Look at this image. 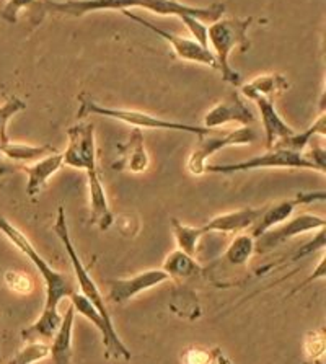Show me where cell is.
Here are the masks:
<instances>
[{
    "label": "cell",
    "mask_w": 326,
    "mask_h": 364,
    "mask_svg": "<svg viewBox=\"0 0 326 364\" xmlns=\"http://www.w3.org/2000/svg\"><path fill=\"white\" fill-rule=\"evenodd\" d=\"M325 134H326V117L325 113H322L317 119L313 121L312 126L307 131H300V132L295 131L292 136L279 141L274 147L289 149V151H295V152H305V149L308 147V144H310L313 136L325 137Z\"/></svg>",
    "instance_id": "obj_24"
},
{
    "label": "cell",
    "mask_w": 326,
    "mask_h": 364,
    "mask_svg": "<svg viewBox=\"0 0 326 364\" xmlns=\"http://www.w3.org/2000/svg\"><path fill=\"white\" fill-rule=\"evenodd\" d=\"M253 16H229L212 21L207 26V41L209 49L214 54L217 70L225 82L232 85H241V75L230 68V54L234 49L239 48L240 51H246L250 48L248 40V30L253 23Z\"/></svg>",
    "instance_id": "obj_2"
},
{
    "label": "cell",
    "mask_w": 326,
    "mask_h": 364,
    "mask_svg": "<svg viewBox=\"0 0 326 364\" xmlns=\"http://www.w3.org/2000/svg\"><path fill=\"white\" fill-rule=\"evenodd\" d=\"M180 20L186 25V28L190 30L191 38L196 40L199 44H202L204 48H209V41H207V26L202 23L199 18H195V16H180Z\"/></svg>",
    "instance_id": "obj_31"
},
{
    "label": "cell",
    "mask_w": 326,
    "mask_h": 364,
    "mask_svg": "<svg viewBox=\"0 0 326 364\" xmlns=\"http://www.w3.org/2000/svg\"><path fill=\"white\" fill-rule=\"evenodd\" d=\"M255 253V239L250 234H239L232 240L227 252L224 255V262L230 267H243Z\"/></svg>",
    "instance_id": "obj_26"
},
{
    "label": "cell",
    "mask_w": 326,
    "mask_h": 364,
    "mask_svg": "<svg viewBox=\"0 0 326 364\" xmlns=\"http://www.w3.org/2000/svg\"><path fill=\"white\" fill-rule=\"evenodd\" d=\"M121 14H124L132 21L146 26L147 30H151L152 33H156V35L162 38V40L167 41L171 46V51L175 53V56L178 59L186 60V63H196V64L207 65V68H211V69H217V64H215V58L211 53V49L204 48L202 44H199L196 40H192V38H186V36L175 35V33H168L167 30H163V28H160V26L151 23V21L143 20L142 16L132 14L131 10H124V12H121Z\"/></svg>",
    "instance_id": "obj_6"
},
{
    "label": "cell",
    "mask_w": 326,
    "mask_h": 364,
    "mask_svg": "<svg viewBox=\"0 0 326 364\" xmlns=\"http://www.w3.org/2000/svg\"><path fill=\"white\" fill-rule=\"evenodd\" d=\"M325 268H326V263H325V257H323L322 262L318 263V267L315 268V272L312 273V277H308L305 281H303V283L300 284V288H303V286H305V284H310L312 281H315V279L325 278Z\"/></svg>",
    "instance_id": "obj_35"
},
{
    "label": "cell",
    "mask_w": 326,
    "mask_h": 364,
    "mask_svg": "<svg viewBox=\"0 0 326 364\" xmlns=\"http://www.w3.org/2000/svg\"><path fill=\"white\" fill-rule=\"evenodd\" d=\"M253 102L256 103L258 112L261 114V123L266 131V141L268 149H273L279 141L286 139V137L292 136L295 132L294 128H290L286 121L281 118L278 109L274 107L273 98L269 97H253Z\"/></svg>",
    "instance_id": "obj_16"
},
{
    "label": "cell",
    "mask_w": 326,
    "mask_h": 364,
    "mask_svg": "<svg viewBox=\"0 0 326 364\" xmlns=\"http://www.w3.org/2000/svg\"><path fill=\"white\" fill-rule=\"evenodd\" d=\"M79 100H80V105H79V112H77V118L79 119H84L87 117H90V114H97V117L121 121V123H126L132 126V128H139V129L180 131V132H190V134H195L197 137L207 136L209 132H211V129L204 128V126L186 124V123H178V121L158 118V117H153V114L139 112V109L104 107V105H99L97 102L90 100L87 95H80Z\"/></svg>",
    "instance_id": "obj_4"
},
{
    "label": "cell",
    "mask_w": 326,
    "mask_h": 364,
    "mask_svg": "<svg viewBox=\"0 0 326 364\" xmlns=\"http://www.w3.org/2000/svg\"><path fill=\"white\" fill-rule=\"evenodd\" d=\"M305 351L310 358H318L325 351V338L318 332H310L305 338Z\"/></svg>",
    "instance_id": "obj_32"
},
{
    "label": "cell",
    "mask_w": 326,
    "mask_h": 364,
    "mask_svg": "<svg viewBox=\"0 0 326 364\" xmlns=\"http://www.w3.org/2000/svg\"><path fill=\"white\" fill-rule=\"evenodd\" d=\"M211 355L202 348H191L183 355V364H209Z\"/></svg>",
    "instance_id": "obj_33"
},
{
    "label": "cell",
    "mask_w": 326,
    "mask_h": 364,
    "mask_svg": "<svg viewBox=\"0 0 326 364\" xmlns=\"http://www.w3.org/2000/svg\"><path fill=\"white\" fill-rule=\"evenodd\" d=\"M171 229H173V235L176 244L181 252L188 253V255L195 257L197 252V245L204 235L207 232L204 228H195V225H186L178 219H171Z\"/></svg>",
    "instance_id": "obj_25"
},
{
    "label": "cell",
    "mask_w": 326,
    "mask_h": 364,
    "mask_svg": "<svg viewBox=\"0 0 326 364\" xmlns=\"http://www.w3.org/2000/svg\"><path fill=\"white\" fill-rule=\"evenodd\" d=\"M168 274L163 269H147L132 278L124 279H112L109 281V294L108 299L113 304H126L132 297L142 294L156 286L168 281Z\"/></svg>",
    "instance_id": "obj_12"
},
{
    "label": "cell",
    "mask_w": 326,
    "mask_h": 364,
    "mask_svg": "<svg viewBox=\"0 0 326 364\" xmlns=\"http://www.w3.org/2000/svg\"><path fill=\"white\" fill-rule=\"evenodd\" d=\"M119 151V159L113 164V168L118 172L129 170L132 173H142L151 165V157H148L146 146H143V136L139 128L131 131L128 142L121 144Z\"/></svg>",
    "instance_id": "obj_15"
},
{
    "label": "cell",
    "mask_w": 326,
    "mask_h": 364,
    "mask_svg": "<svg viewBox=\"0 0 326 364\" xmlns=\"http://www.w3.org/2000/svg\"><path fill=\"white\" fill-rule=\"evenodd\" d=\"M162 269L168 274L170 279H185L201 272V267H199V263L195 260V257L188 255V253L181 252L180 248H176V250L171 252L170 255L165 258Z\"/></svg>",
    "instance_id": "obj_23"
},
{
    "label": "cell",
    "mask_w": 326,
    "mask_h": 364,
    "mask_svg": "<svg viewBox=\"0 0 326 364\" xmlns=\"http://www.w3.org/2000/svg\"><path fill=\"white\" fill-rule=\"evenodd\" d=\"M25 108H26V103L23 100H20L18 97H10L7 98V102L0 105V144L9 142V137H7L9 121L12 119L16 113L23 112Z\"/></svg>",
    "instance_id": "obj_28"
},
{
    "label": "cell",
    "mask_w": 326,
    "mask_h": 364,
    "mask_svg": "<svg viewBox=\"0 0 326 364\" xmlns=\"http://www.w3.org/2000/svg\"><path fill=\"white\" fill-rule=\"evenodd\" d=\"M75 316V309L70 304L63 316V322L51 340V345H49V356H51L53 364H72V333H74Z\"/></svg>",
    "instance_id": "obj_19"
},
{
    "label": "cell",
    "mask_w": 326,
    "mask_h": 364,
    "mask_svg": "<svg viewBox=\"0 0 326 364\" xmlns=\"http://www.w3.org/2000/svg\"><path fill=\"white\" fill-rule=\"evenodd\" d=\"M264 211L263 208H243L237 211L219 214L212 218L209 223L202 225L206 232H220V234H239L241 230L251 229L256 220Z\"/></svg>",
    "instance_id": "obj_14"
},
{
    "label": "cell",
    "mask_w": 326,
    "mask_h": 364,
    "mask_svg": "<svg viewBox=\"0 0 326 364\" xmlns=\"http://www.w3.org/2000/svg\"><path fill=\"white\" fill-rule=\"evenodd\" d=\"M199 139H201V142H199L196 151L191 154L190 161H188V170H190V173L192 175L206 173L207 161L214 156V154L224 151L225 147H230V146L251 144V142H255L258 139V136L251 128H248V126H241L240 129L232 131L227 136L211 137V139H207L206 136H202L199 137Z\"/></svg>",
    "instance_id": "obj_8"
},
{
    "label": "cell",
    "mask_w": 326,
    "mask_h": 364,
    "mask_svg": "<svg viewBox=\"0 0 326 364\" xmlns=\"http://www.w3.org/2000/svg\"><path fill=\"white\" fill-rule=\"evenodd\" d=\"M0 232L7 237V239L12 242V244L18 248L33 264H35L38 273L41 274L44 284H46V304H44V307L58 309L60 301L65 299V297H70L74 292H77L72 279L69 277H65L64 273H59L54 268L49 267V263L44 260L40 253L36 252V248L33 247L31 242L26 239V235L21 232L18 228H15V225L10 223L7 218L2 216V214H0Z\"/></svg>",
    "instance_id": "obj_3"
},
{
    "label": "cell",
    "mask_w": 326,
    "mask_h": 364,
    "mask_svg": "<svg viewBox=\"0 0 326 364\" xmlns=\"http://www.w3.org/2000/svg\"><path fill=\"white\" fill-rule=\"evenodd\" d=\"M69 144L63 152V164L72 168L95 172L97 168V146L95 126L92 123H80L67 129Z\"/></svg>",
    "instance_id": "obj_7"
},
{
    "label": "cell",
    "mask_w": 326,
    "mask_h": 364,
    "mask_svg": "<svg viewBox=\"0 0 326 364\" xmlns=\"http://www.w3.org/2000/svg\"><path fill=\"white\" fill-rule=\"evenodd\" d=\"M258 168H308L317 170L307 152H295L289 149L274 147L268 149L264 154H259L256 157L248 159V161L237 162V164H222V165H206V173H220V175H234L239 172H250V170Z\"/></svg>",
    "instance_id": "obj_5"
},
{
    "label": "cell",
    "mask_w": 326,
    "mask_h": 364,
    "mask_svg": "<svg viewBox=\"0 0 326 364\" xmlns=\"http://www.w3.org/2000/svg\"><path fill=\"white\" fill-rule=\"evenodd\" d=\"M88 195H90V220L99 230H108L114 223V216L109 208L107 191L103 188L102 180H99L98 170L88 172Z\"/></svg>",
    "instance_id": "obj_17"
},
{
    "label": "cell",
    "mask_w": 326,
    "mask_h": 364,
    "mask_svg": "<svg viewBox=\"0 0 326 364\" xmlns=\"http://www.w3.org/2000/svg\"><path fill=\"white\" fill-rule=\"evenodd\" d=\"M49 356V343L44 341H31L9 364H36Z\"/></svg>",
    "instance_id": "obj_27"
},
{
    "label": "cell",
    "mask_w": 326,
    "mask_h": 364,
    "mask_svg": "<svg viewBox=\"0 0 326 364\" xmlns=\"http://www.w3.org/2000/svg\"><path fill=\"white\" fill-rule=\"evenodd\" d=\"M255 121V114L251 109L246 107L245 102L241 100L240 93L234 92L222 102H219L215 107H212L204 117V128L214 129L222 128L225 124H240L248 126Z\"/></svg>",
    "instance_id": "obj_13"
},
{
    "label": "cell",
    "mask_w": 326,
    "mask_h": 364,
    "mask_svg": "<svg viewBox=\"0 0 326 364\" xmlns=\"http://www.w3.org/2000/svg\"><path fill=\"white\" fill-rule=\"evenodd\" d=\"M320 248H325V229H322V232H320L317 237H315L312 242H308L307 245H303L300 248V252H298L297 255H295V260H297V258L310 255V253L320 250Z\"/></svg>",
    "instance_id": "obj_34"
},
{
    "label": "cell",
    "mask_w": 326,
    "mask_h": 364,
    "mask_svg": "<svg viewBox=\"0 0 326 364\" xmlns=\"http://www.w3.org/2000/svg\"><path fill=\"white\" fill-rule=\"evenodd\" d=\"M325 218L315 216V214H300V216H295L294 219H287L286 223L276 225V228L269 229L268 232H264L261 237H258L255 240V252H268L273 250L284 242L294 239V237L312 232V230L325 229Z\"/></svg>",
    "instance_id": "obj_10"
},
{
    "label": "cell",
    "mask_w": 326,
    "mask_h": 364,
    "mask_svg": "<svg viewBox=\"0 0 326 364\" xmlns=\"http://www.w3.org/2000/svg\"><path fill=\"white\" fill-rule=\"evenodd\" d=\"M141 9L147 12L163 15V16H195L199 20L215 21L222 18L225 14V4H212L209 7H195V5L181 4L178 0H38L33 5V14L41 20L46 15L60 16H84L93 12H103V10H124Z\"/></svg>",
    "instance_id": "obj_1"
},
{
    "label": "cell",
    "mask_w": 326,
    "mask_h": 364,
    "mask_svg": "<svg viewBox=\"0 0 326 364\" xmlns=\"http://www.w3.org/2000/svg\"><path fill=\"white\" fill-rule=\"evenodd\" d=\"M72 299V306H74L75 312L84 316L85 318H88L95 328L102 333L103 338V345H104V351H107V358H113V360H131V351L128 350L123 341H121L119 335L116 333L114 327H109V325L104 322V318L99 316L98 311L95 307L90 304V301H87L80 292H74L70 296Z\"/></svg>",
    "instance_id": "obj_11"
},
{
    "label": "cell",
    "mask_w": 326,
    "mask_h": 364,
    "mask_svg": "<svg viewBox=\"0 0 326 364\" xmlns=\"http://www.w3.org/2000/svg\"><path fill=\"white\" fill-rule=\"evenodd\" d=\"M63 165V152L51 154V156L40 159V161L36 162L20 165V168L28 175V185H26V193H28V196L35 198L40 195L49 178H51Z\"/></svg>",
    "instance_id": "obj_18"
},
{
    "label": "cell",
    "mask_w": 326,
    "mask_h": 364,
    "mask_svg": "<svg viewBox=\"0 0 326 364\" xmlns=\"http://www.w3.org/2000/svg\"><path fill=\"white\" fill-rule=\"evenodd\" d=\"M4 281L7 284V288L16 292V294H30L35 289V281L26 273L7 272L4 274Z\"/></svg>",
    "instance_id": "obj_29"
},
{
    "label": "cell",
    "mask_w": 326,
    "mask_h": 364,
    "mask_svg": "<svg viewBox=\"0 0 326 364\" xmlns=\"http://www.w3.org/2000/svg\"><path fill=\"white\" fill-rule=\"evenodd\" d=\"M241 95L246 98L253 97H269L273 98L276 93L287 92L290 88V82L283 74H263L255 79L241 84Z\"/></svg>",
    "instance_id": "obj_20"
},
{
    "label": "cell",
    "mask_w": 326,
    "mask_h": 364,
    "mask_svg": "<svg viewBox=\"0 0 326 364\" xmlns=\"http://www.w3.org/2000/svg\"><path fill=\"white\" fill-rule=\"evenodd\" d=\"M38 0H7L5 7L0 12V16L9 23H16L18 21V15L23 10H31Z\"/></svg>",
    "instance_id": "obj_30"
},
{
    "label": "cell",
    "mask_w": 326,
    "mask_h": 364,
    "mask_svg": "<svg viewBox=\"0 0 326 364\" xmlns=\"http://www.w3.org/2000/svg\"><path fill=\"white\" fill-rule=\"evenodd\" d=\"M59 152L56 147L53 146H31V144H23V142H4L0 144V154L4 157L10 159V161L18 162L20 165L23 164H31L40 161V159H44L51 154Z\"/></svg>",
    "instance_id": "obj_22"
},
{
    "label": "cell",
    "mask_w": 326,
    "mask_h": 364,
    "mask_svg": "<svg viewBox=\"0 0 326 364\" xmlns=\"http://www.w3.org/2000/svg\"><path fill=\"white\" fill-rule=\"evenodd\" d=\"M325 191H307V193H297L295 196L287 198V200L268 204L264 206V211L261 216L256 220V224L251 228L250 235L253 239H258L264 232H268L269 229L276 228V225L286 223L287 219H290L292 214H294L298 206H303V204H312L317 201H325Z\"/></svg>",
    "instance_id": "obj_9"
},
{
    "label": "cell",
    "mask_w": 326,
    "mask_h": 364,
    "mask_svg": "<svg viewBox=\"0 0 326 364\" xmlns=\"http://www.w3.org/2000/svg\"><path fill=\"white\" fill-rule=\"evenodd\" d=\"M60 322H63V316H60L58 309L44 307L40 318L21 332V338L28 341V343H31V341H44V343H48V341L54 338V335H56L60 327Z\"/></svg>",
    "instance_id": "obj_21"
}]
</instances>
